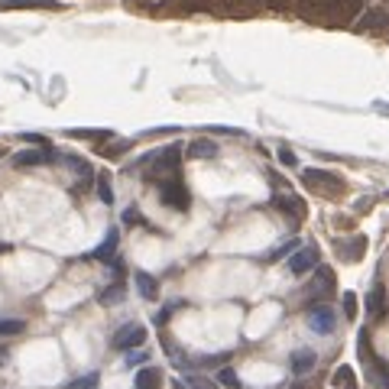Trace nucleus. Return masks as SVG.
<instances>
[{
  "instance_id": "obj_20",
  "label": "nucleus",
  "mask_w": 389,
  "mask_h": 389,
  "mask_svg": "<svg viewBox=\"0 0 389 389\" xmlns=\"http://www.w3.org/2000/svg\"><path fill=\"white\" fill-rule=\"evenodd\" d=\"M363 250H367V240H363V237H357V240H350L348 247H344V256H348V260H360V256H363Z\"/></svg>"
},
{
  "instance_id": "obj_23",
  "label": "nucleus",
  "mask_w": 389,
  "mask_h": 389,
  "mask_svg": "<svg viewBox=\"0 0 389 389\" xmlns=\"http://www.w3.org/2000/svg\"><path fill=\"white\" fill-rule=\"evenodd\" d=\"M120 298H124V285H120V283H114L111 289H104V292H101V302H104V305H111V302H120Z\"/></svg>"
},
{
  "instance_id": "obj_19",
  "label": "nucleus",
  "mask_w": 389,
  "mask_h": 389,
  "mask_svg": "<svg viewBox=\"0 0 389 389\" xmlns=\"http://www.w3.org/2000/svg\"><path fill=\"white\" fill-rule=\"evenodd\" d=\"M114 250H117V231H111L104 237V243L95 250V256H97V260H111V256H114Z\"/></svg>"
},
{
  "instance_id": "obj_31",
  "label": "nucleus",
  "mask_w": 389,
  "mask_h": 389,
  "mask_svg": "<svg viewBox=\"0 0 389 389\" xmlns=\"http://www.w3.org/2000/svg\"><path fill=\"white\" fill-rule=\"evenodd\" d=\"M289 389H315V383H292Z\"/></svg>"
},
{
  "instance_id": "obj_28",
  "label": "nucleus",
  "mask_w": 389,
  "mask_h": 389,
  "mask_svg": "<svg viewBox=\"0 0 389 389\" xmlns=\"http://www.w3.org/2000/svg\"><path fill=\"white\" fill-rule=\"evenodd\" d=\"M126 363H130V367H140V363H146V354H143V350H137V354H133V350H130Z\"/></svg>"
},
{
  "instance_id": "obj_6",
  "label": "nucleus",
  "mask_w": 389,
  "mask_h": 389,
  "mask_svg": "<svg viewBox=\"0 0 389 389\" xmlns=\"http://www.w3.org/2000/svg\"><path fill=\"white\" fill-rule=\"evenodd\" d=\"M143 341H146V331H143V325H124L114 334V341H111V344H114L117 350H133V348H140Z\"/></svg>"
},
{
  "instance_id": "obj_16",
  "label": "nucleus",
  "mask_w": 389,
  "mask_h": 389,
  "mask_svg": "<svg viewBox=\"0 0 389 389\" xmlns=\"http://www.w3.org/2000/svg\"><path fill=\"white\" fill-rule=\"evenodd\" d=\"M189 156L191 159H214L218 156V146H214L211 140H195L189 146Z\"/></svg>"
},
{
  "instance_id": "obj_5",
  "label": "nucleus",
  "mask_w": 389,
  "mask_h": 389,
  "mask_svg": "<svg viewBox=\"0 0 389 389\" xmlns=\"http://www.w3.org/2000/svg\"><path fill=\"white\" fill-rule=\"evenodd\" d=\"M308 328H312L315 334H331V331H334V312H331V305L308 308Z\"/></svg>"
},
{
  "instance_id": "obj_26",
  "label": "nucleus",
  "mask_w": 389,
  "mask_h": 389,
  "mask_svg": "<svg viewBox=\"0 0 389 389\" xmlns=\"http://www.w3.org/2000/svg\"><path fill=\"white\" fill-rule=\"evenodd\" d=\"M344 312H348L350 321L357 318V295H354V292H344Z\"/></svg>"
},
{
  "instance_id": "obj_14",
  "label": "nucleus",
  "mask_w": 389,
  "mask_h": 389,
  "mask_svg": "<svg viewBox=\"0 0 389 389\" xmlns=\"http://www.w3.org/2000/svg\"><path fill=\"white\" fill-rule=\"evenodd\" d=\"M53 159V153L49 149H23V153H17V166H39V162H49Z\"/></svg>"
},
{
  "instance_id": "obj_15",
  "label": "nucleus",
  "mask_w": 389,
  "mask_h": 389,
  "mask_svg": "<svg viewBox=\"0 0 389 389\" xmlns=\"http://www.w3.org/2000/svg\"><path fill=\"white\" fill-rule=\"evenodd\" d=\"M276 208H283L285 214H292V218H302V214H305V205L295 198V195H276Z\"/></svg>"
},
{
  "instance_id": "obj_4",
  "label": "nucleus",
  "mask_w": 389,
  "mask_h": 389,
  "mask_svg": "<svg viewBox=\"0 0 389 389\" xmlns=\"http://www.w3.org/2000/svg\"><path fill=\"white\" fill-rule=\"evenodd\" d=\"M159 198L166 201L169 208H175V211H189V191H185V185H182L179 179H166V182H159Z\"/></svg>"
},
{
  "instance_id": "obj_27",
  "label": "nucleus",
  "mask_w": 389,
  "mask_h": 389,
  "mask_svg": "<svg viewBox=\"0 0 389 389\" xmlns=\"http://www.w3.org/2000/svg\"><path fill=\"white\" fill-rule=\"evenodd\" d=\"M72 386H75V389H95V386H97V373H88V377H78V379H75V383H72Z\"/></svg>"
},
{
  "instance_id": "obj_10",
  "label": "nucleus",
  "mask_w": 389,
  "mask_h": 389,
  "mask_svg": "<svg viewBox=\"0 0 389 389\" xmlns=\"http://www.w3.org/2000/svg\"><path fill=\"white\" fill-rule=\"evenodd\" d=\"M20 7H32V10H62L59 0H0V10H20Z\"/></svg>"
},
{
  "instance_id": "obj_13",
  "label": "nucleus",
  "mask_w": 389,
  "mask_h": 389,
  "mask_svg": "<svg viewBox=\"0 0 389 389\" xmlns=\"http://www.w3.org/2000/svg\"><path fill=\"white\" fill-rule=\"evenodd\" d=\"M367 312H370V318H379L383 312H386V292H383V285H373V289H370Z\"/></svg>"
},
{
  "instance_id": "obj_3",
  "label": "nucleus",
  "mask_w": 389,
  "mask_h": 389,
  "mask_svg": "<svg viewBox=\"0 0 389 389\" xmlns=\"http://www.w3.org/2000/svg\"><path fill=\"white\" fill-rule=\"evenodd\" d=\"M302 182H305L308 189L321 191V195H341L344 191V179L334 175V172H325V169H305Z\"/></svg>"
},
{
  "instance_id": "obj_24",
  "label": "nucleus",
  "mask_w": 389,
  "mask_h": 389,
  "mask_svg": "<svg viewBox=\"0 0 389 389\" xmlns=\"http://www.w3.org/2000/svg\"><path fill=\"white\" fill-rule=\"evenodd\" d=\"M97 195H101V201H104V205H111V201H114V191H111V179H107V175H101V179H97Z\"/></svg>"
},
{
  "instance_id": "obj_11",
  "label": "nucleus",
  "mask_w": 389,
  "mask_h": 389,
  "mask_svg": "<svg viewBox=\"0 0 389 389\" xmlns=\"http://www.w3.org/2000/svg\"><path fill=\"white\" fill-rule=\"evenodd\" d=\"M315 363H318L315 350L302 348V350H295V354H292V373H295V377H305L308 370H315Z\"/></svg>"
},
{
  "instance_id": "obj_12",
  "label": "nucleus",
  "mask_w": 389,
  "mask_h": 389,
  "mask_svg": "<svg viewBox=\"0 0 389 389\" xmlns=\"http://www.w3.org/2000/svg\"><path fill=\"white\" fill-rule=\"evenodd\" d=\"M133 383H137V389H159L162 386V370L159 367H143Z\"/></svg>"
},
{
  "instance_id": "obj_2",
  "label": "nucleus",
  "mask_w": 389,
  "mask_h": 389,
  "mask_svg": "<svg viewBox=\"0 0 389 389\" xmlns=\"http://www.w3.org/2000/svg\"><path fill=\"white\" fill-rule=\"evenodd\" d=\"M360 360H363V367H367V377H370V383L377 389H389V367L386 363H379L377 357H373V350H370V341H367V334H360Z\"/></svg>"
},
{
  "instance_id": "obj_22",
  "label": "nucleus",
  "mask_w": 389,
  "mask_h": 389,
  "mask_svg": "<svg viewBox=\"0 0 389 389\" xmlns=\"http://www.w3.org/2000/svg\"><path fill=\"white\" fill-rule=\"evenodd\" d=\"M218 383H221V386H227V389H240V377H237L234 370H227V367L218 373Z\"/></svg>"
},
{
  "instance_id": "obj_30",
  "label": "nucleus",
  "mask_w": 389,
  "mask_h": 389,
  "mask_svg": "<svg viewBox=\"0 0 389 389\" xmlns=\"http://www.w3.org/2000/svg\"><path fill=\"white\" fill-rule=\"evenodd\" d=\"M279 159H283L285 166H295V156H292V153H289V149H283V153H279Z\"/></svg>"
},
{
  "instance_id": "obj_17",
  "label": "nucleus",
  "mask_w": 389,
  "mask_h": 389,
  "mask_svg": "<svg viewBox=\"0 0 389 389\" xmlns=\"http://www.w3.org/2000/svg\"><path fill=\"white\" fill-rule=\"evenodd\" d=\"M137 285H140V292H143V298H156L159 295V285L149 273H137Z\"/></svg>"
},
{
  "instance_id": "obj_21",
  "label": "nucleus",
  "mask_w": 389,
  "mask_h": 389,
  "mask_svg": "<svg viewBox=\"0 0 389 389\" xmlns=\"http://www.w3.org/2000/svg\"><path fill=\"white\" fill-rule=\"evenodd\" d=\"M334 386H341V389H350V386H354V370H350V367H337Z\"/></svg>"
},
{
  "instance_id": "obj_29",
  "label": "nucleus",
  "mask_w": 389,
  "mask_h": 389,
  "mask_svg": "<svg viewBox=\"0 0 389 389\" xmlns=\"http://www.w3.org/2000/svg\"><path fill=\"white\" fill-rule=\"evenodd\" d=\"M124 221H126V224H140V221H143V218H140V214H137V208H130V211H126V214H124Z\"/></svg>"
},
{
  "instance_id": "obj_8",
  "label": "nucleus",
  "mask_w": 389,
  "mask_h": 389,
  "mask_svg": "<svg viewBox=\"0 0 389 389\" xmlns=\"http://www.w3.org/2000/svg\"><path fill=\"white\" fill-rule=\"evenodd\" d=\"M331 292H334V273H331L328 266H321L315 273V279H312V285H308V298H315L318 305H321V298Z\"/></svg>"
},
{
  "instance_id": "obj_1",
  "label": "nucleus",
  "mask_w": 389,
  "mask_h": 389,
  "mask_svg": "<svg viewBox=\"0 0 389 389\" xmlns=\"http://www.w3.org/2000/svg\"><path fill=\"white\" fill-rule=\"evenodd\" d=\"M292 3H298V13L305 20L328 26H344L360 10V0H292Z\"/></svg>"
},
{
  "instance_id": "obj_18",
  "label": "nucleus",
  "mask_w": 389,
  "mask_h": 389,
  "mask_svg": "<svg viewBox=\"0 0 389 389\" xmlns=\"http://www.w3.org/2000/svg\"><path fill=\"white\" fill-rule=\"evenodd\" d=\"M20 331H26V325H23L20 318H0V337H13V334H20Z\"/></svg>"
},
{
  "instance_id": "obj_9",
  "label": "nucleus",
  "mask_w": 389,
  "mask_h": 389,
  "mask_svg": "<svg viewBox=\"0 0 389 389\" xmlns=\"http://www.w3.org/2000/svg\"><path fill=\"white\" fill-rule=\"evenodd\" d=\"M179 156H182L179 146H169L162 156H153L156 159V162H153V175H172V172L179 169Z\"/></svg>"
},
{
  "instance_id": "obj_7",
  "label": "nucleus",
  "mask_w": 389,
  "mask_h": 389,
  "mask_svg": "<svg viewBox=\"0 0 389 389\" xmlns=\"http://www.w3.org/2000/svg\"><path fill=\"white\" fill-rule=\"evenodd\" d=\"M315 266H318V247H302V250H295L292 256H289V269H292L295 276L312 273Z\"/></svg>"
},
{
  "instance_id": "obj_25",
  "label": "nucleus",
  "mask_w": 389,
  "mask_h": 389,
  "mask_svg": "<svg viewBox=\"0 0 389 389\" xmlns=\"http://www.w3.org/2000/svg\"><path fill=\"white\" fill-rule=\"evenodd\" d=\"M185 383H189L191 389H218L208 377H198V373H195V377H185Z\"/></svg>"
}]
</instances>
